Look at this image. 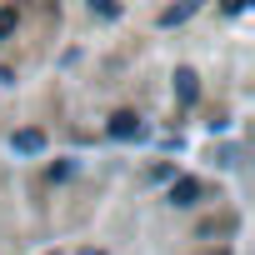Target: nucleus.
I'll return each mask as SVG.
<instances>
[{"label":"nucleus","mask_w":255,"mask_h":255,"mask_svg":"<svg viewBox=\"0 0 255 255\" xmlns=\"http://www.w3.org/2000/svg\"><path fill=\"white\" fill-rule=\"evenodd\" d=\"M110 135H115V140H135V135H140V115H130V110L110 115Z\"/></svg>","instance_id":"f257e3e1"},{"label":"nucleus","mask_w":255,"mask_h":255,"mask_svg":"<svg viewBox=\"0 0 255 255\" xmlns=\"http://www.w3.org/2000/svg\"><path fill=\"white\" fill-rule=\"evenodd\" d=\"M175 95H180L185 105L200 95V85H195V70H175Z\"/></svg>","instance_id":"39448f33"},{"label":"nucleus","mask_w":255,"mask_h":255,"mask_svg":"<svg viewBox=\"0 0 255 255\" xmlns=\"http://www.w3.org/2000/svg\"><path fill=\"white\" fill-rule=\"evenodd\" d=\"M90 10H95V15H105V20H115V15H120L115 0H90Z\"/></svg>","instance_id":"423d86ee"},{"label":"nucleus","mask_w":255,"mask_h":255,"mask_svg":"<svg viewBox=\"0 0 255 255\" xmlns=\"http://www.w3.org/2000/svg\"><path fill=\"white\" fill-rule=\"evenodd\" d=\"M80 255H100V250H80Z\"/></svg>","instance_id":"9d476101"},{"label":"nucleus","mask_w":255,"mask_h":255,"mask_svg":"<svg viewBox=\"0 0 255 255\" xmlns=\"http://www.w3.org/2000/svg\"><path fill=\"white\" fill-rule=\"evenodd\" d=\"M10 80H15V75H10V70H5V65H0V85H10Z\"/></svg>","instance_id":"1a4fd4ad"},{"label":"nucleus","mask_w":255,"mask_h":255,"mask_svg":"<svg viewBox=\"0 0 255 255\" xmlns=\"http://www.w3.org/2000/svg\"><path fill=\"white\" fill-rule=\"evenodd\" d=\"M250 5V0H225V10H245Z\"/></svg>","instance_id":"6e6552de"},{"label":"nucleus","mask_w":255,"mask_h":255,"mask_svg":"<svg viewBox=\"0 0 255 255\" xmlns=\"http://www.w3.org/2000/svg\"><path fill=\"white\" fill-rule=\"evenodd\" d=\"M195 10H200V0H180V5H170V10L160 15V25H165V30H170V25H185Z\"/></svg>","instance_id":"20e7f679"},{"label":"nucleus","mask_w":255,"mask_h":255,"mask_svg":"<svg viewBox=\"0 0 255 255\" xmlns=\"http://www.w3.org/2000/svg\"><path fill=\"white\" fill-rule=\"evenodd\" d=\"M195 200H200V180L180 175V180L170 185V205H195Z\"/></svg>","instance_id":"7ed1b4c3"},{"label":"nucleus","mask_w":255,"mask_h":255,"mask_svg":"<svg viewBox=\"0 0 255 255\" xmlns=\"http://www.w3.org/2000/svg\"><path fill=\"white\" fill-rule=\"evenodd\" d=\"M10 30H15V10H0V40H5Z\"/></svg>","instance_id":"0eeeda50"},{"label":"nucleus","mask_w":255,"mask_h":255,"mask_svg":"<svg viewBox=\"0 0 255 255\" xmlns=\"http://www.w3.org/2000/svg\"><path fill=\"white\" fill-rule=\"evenodd\" d=\"M10 150H15V155H40V150H45V135H40V130H15V135H10Z\"/></svg>","instance_id":"f03ea898"}]
</instances>
